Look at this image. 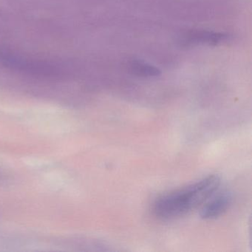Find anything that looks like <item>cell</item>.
Wrapping results in <instances>:
<instances>
[{"mask_svg": "<svg viewBox=\"0 0 252 252\" xmlns=\"http://www.w3.org/2000/svg\"><path fill=\"white\" fill-rule=\"evenodd\" d=\"M128 70L132 74L140 77H156L160 74L157 67L141 61H132L128 65Z\"/></svg>", "mask_w": 252, "mask_h": 252, "instance_id": "obj_4", "label": "cell"}, {"mask_svg": "<svg viewBox=\"0 0 252 252\" xmlns=\"http://www.w3.org/2000/svg\"><path fill=\"white\" fill-rule=\"evenodd\" d=\"M226 37L223 33L206 31H191L183 36L181 43L184 46H192L201 44L215 45L225 40Z\"/></svg>", "mask_w": 252, "mask_h": 252, "instance_id": "obj_3", "label": "cell"}, {"mask_svg": "<svg viewBox=\"0 0 252 252\" xmlns=\"http://www.w3.org/2000/svg\"><path fill=\"white\" fill-rule=\"evenodd\" d=\"M232 203V195L230 192H222L215 196L203 206L200 217L204 220L219 218L227 212Z\"/></svg>", "mask_w": 252, "mask_h": 252, "instance_id": "obj_2", "label": "cell"}, {"mask_svg": "<svg viewBox=\"0 0 252 252\" xmlns=\"http://www.w3.org/2000/svg\"><path fill=\"white\" fill-rule=\"evenodd\" d=\"M220 185V178L210 175L184 188L159 197L153 205V213L160 220L182 218L211 198Z\"/></svg>", "mask_w": 252, "mask_h": 252, "instance_id": "obj_1", "label": "cell"}]
</instances>
